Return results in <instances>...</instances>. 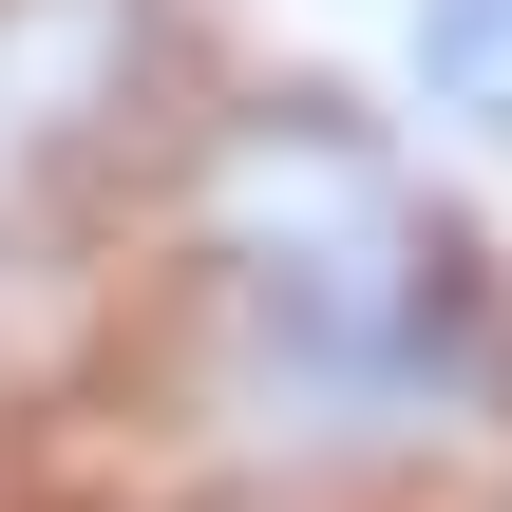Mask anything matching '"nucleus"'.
Segmentation results:
<instances>
[{
  "label": "nucleus",
  "mask_w": 512,
  "mask_h": 512,
  "mask_svg": "<svg viewBox=\"0 0 512 512\" xmlns=\"http://www.w3.org/2000/svg\"><path fill=\"white\" fill-rule=\"evenodd\" d=\"M114 512H475L512 475V266L399 114L209 76L114 228V342L57 399Z\"/></svg>",
  "instance_id": "f257e3e1"
},
{
  "label": "nucleus",
  "mask_w": 512,
  "mask_h": 512,
  "mask_svg": "<svg viewBox=\"0 0 512 512\" xmlns=\"http://www.w3.org/2000/svg\"><path fill=\"white\" fill-rule=\"evenodd\" d=\"M399 57H418V114H437V133L512 152V0H418Z\"/></svg>",
  "instance_id": "7ed1b4c3"
},
{
  "label": "nucleus",
  "mask_w": 512,
  "mask_h": 512,
  "mask_svg": "<svg viewBox=\"0 0 512 512\" xmlns=\"http://www.w3.org/2000/svg\"><path fill=\"white\" fill-rule=\"evenodd\" d=\"M228 76L209 0H0V399L57 418L114 342V228Z\"/></svg>",
  "instance_id": "f03ea898"
},
{
  "label": "nucleus",
  "mask_w": 512,
  "mask_h": 512,
  "mask_svg": "<svg viewBox=\"0 0 512 512\" xmlns=\"http://www.w3.org/2000/svg\"><path fill=\"white\" fill-rule=\"evenodd\" d=\"M475 512H512V475H494V494H475Z\"/></svg>",
  "instance_id": "20e7f679"
}]
</instances>
